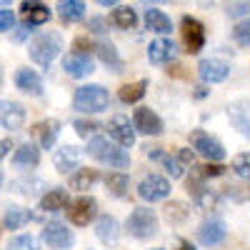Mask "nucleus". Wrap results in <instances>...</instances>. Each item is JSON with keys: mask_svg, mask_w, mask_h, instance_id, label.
I'll return each mask as SVG.
<instances>
[{"mask_svg": "<svg viewBox=\"0 0 250 250\" xmlns=\"http://www.w3.org/2000/svg\"><path fill=\"white\" fill-rule=\"evenodd\" d=\"M60 50H62V38H60V33H43V35H38L33 43H30V48H28L30 60L38 62V65H43V68L50 65V62L58 58Z\"/></svg>", "mask_w": 250, "mask_h": 250, "instance_id": "3", "label": "nucleus"}, {"mask_svg": "<svg viewBox=\"0 0 250 250\" xmlns=\"http://www.w3.org/2000/svg\"><path fill=\"white\" fill-rule=\"evenodd\" d=\"M13 25H15V15H13V10H8V8H0V33L10 30Z\"/></svg>", "mask_w": 250, "mask_h": 250, "instance_id": "42", "label": "nucleus"}, {"mask_svg": "<svg viewBox=\"0 0 250 250\" xmlns=\"http://www.w3.org/2000/svg\"><path fill=\"white\" fill-rule=\"evenodd\" d=\"M225 235H228V230H225L223 220H205L198 230V240L203 245H218L225 240Z\"/></svg>", "mask_w": 250, "mask_h": 250, "instance_id": "17", "label": "nucleus"}, {"mask_svg": "<svg viewBox=\"0 0 250 250\" xmlns=\"http://www.w3.org/2000/svg\"><path fill=\"white\" fill-rule=\"evenodd\" d=\"M110 105V95L103 85H83L73 95V108L80 113H100Z\"/></svg>", "mask_w": 250, "mask_h": 250, "instance_id": "2", "label": "nucleus"}, {"mask_svg": "<svg viewBox=\"0 0 250 250\" xmlns=\"http://www.w3.org/2000/svg\"><path fill=\"white\" fill-rule=\"evenodd\" d=\"M25 123V110L20 103L13 100H0V125L5 130H20Z\"/></svg>", "mask_w": 250, "mask_h": 250, "instance_id": "10", "label": "nucleus"}, {"mask_svg": "<svg viewBox=\"0 0 250 250\" xmlns=\"http://www.w3.org/2000/svg\"><path fill=\"white\" fill-rule=\"evenodd\" d=\"M165 218H168V223H183L188 218V205L185 203H168L165 205Z\"/></svg>", "mask_w": 250, "mask_h": 250, "instance_id": "34", "label": "nucleus"}, {"mask_svg": "<svg viewBox=\"0 0 250 250\" xmlns=\"http://www.w3.org/2000/svg\"><path fill=\"white\" fill-rule=\"evenodd\" d=\"M233 170L243 180H250V153H240V155L233 158Z\"/></svg>", "mask_w": 250, "mask_h": 250, "instance_id": "36", "label": "nucleus"}, {"mask_svg": "<svg viewBox=\"0 0 250 250\" xmlns=\"http://www.w3.org/2000/svg\"><path fill=\"white\" fill-rule=\"evenodd\" d=\"M250 10V3H235V5H228V15L230 18H238V15H243V13H248Z\"/></svg>", "mask_w": 250, "mask_h": 250, "instance_id": "43", "label": "nucleus"}, {"mask_svg": "<svg viewBox=\"0 0 250 250\" xmlns=\"http://www.w3.org/2000/svg\"><path fill=\"white\" fill-rule=\"evenodd\" d=\"M233 38L238 45H250V18L240 20V23L233 28Z\"/></svg>", "mask_w": 250, "mask_h": 250, "instance_id": "37", "label": "nucleus"}, {"mask_svg": "<svg viewBox=\"0 0 250 250\" xmlns=\"http://www.w3.org/2000/svg\"><path fill=\"white\" fill-rule=\"evenodd\" d=\"M163 165L168 168L170 178H180V175H183V168H185V165H183L178 158H173V155H163Z\"/></svg>", "mask_w": 250, "mask_h": 250, "instance_id": "40", "label": "nucleus"}, {"mask_svg": "<svg viewBox=\"0 0 250 250\" xmlns=\"http://www.w3.org/2000/svg\"><path fill=\"white\" fill-rule=\"evenodd\" d=\"M88 28H90L93 33H100V35H103V33L108 30V23H105V20H103V18H93Z\"/></svg>", "mask_w": 250, "mask_h": 250, "instance_id": "44", "label": "nucleus"}, {"mask_svg": "<svg viewBox=\"0 0 250 250\" xmlns=\"http://www.w3.org/2000/svg\"><path fill=\"white\" fill-rule=\"evenodd\" d=\"M73 128H75V133H78L80 138H90L95 130H100V125L93 123V120H75Z\"/></svg>", "mask_w": 250, "mask_h": 250, "instance_id": "39", "label": "nucleus"}, {"mask_svg": "<svg viewBox=\"0 0 250 250\" xmlns=\"http://www.w3.org/2000/svg\"><path fill=\"white\" fill-rule=\"evenodd\" d=\"M28 33H30V25H28V23L18 25V28H15V35H13V40H15V43H20V40H25V38H28Z\"/></svg>", "mask_w": 250, "mask_h": 250, "instance_id": "45", "label": "nucleus"}, {"mask_svg": "<svg viewBox=\"0 0 250 250\" xmlns=\"http://www.w3.org/2000/svg\"><path fill=\"white\" fill-rule=\"evenodd\" d=\"M8 250H38V243H35L33 235H18V238L10 240Z\"/></svg>", "mask_w": 250, "mask_h": 250, "instance_id": "38", "label": "nucleus"}, {"mask_svg": "<svg viewBox=\"0 0 250 250\" xmlns=\"http://www.w3.org/2000/svg\"><path fill=\"white\" fill-rule=\"evenodd\" d=\"M68 220L73 223V225H90V220L98 215V200L95 198H88V195H83V198H78V200H73L70 205H68Z\"/></svg>", "mask_w": 250, "mask_h": 250, "instance_id": "6", "label": "nucleus"}, {"mask_svg": "<svg viewBox=\"0 0 250 250\" xmlns=\"http://www.w3.org/2000/svg\"><path fill=\"white\" fill-rule=\"evenodd\" d=\"M155 250H163V248H155Z\"/></svg>", "mask_w": 250, "mask_h": 250, "instance_id": "50", "label": "nucleus"}, {"mask_svg": "<svg viewBox=\"0 0 250 250\" xmlns=\"http://www.w3.org/2000/svg\"><path fill=\"white\" fill-rule=\"evenodd\" d=\"M88 155L100 160V163H105V165H110V168H128L130 165V155L125 153L120 145L110 143L108 138H93L88 143Z\"/></svg>", "mask_w": 250, "mask_h": 250, "instance_id": "1", "label": "nucleus"}, {"mask_svg": "<svg viewBox=\"0 0 250 250\" xmlns=\"http://www.w3.org/2000/svg\"><path fill=\"white\" fill-rule=\"evenodd\" d=\"M20 8H23L25 23H28L30 28H33V25H43V23H48V20H50V10H48L43 3H23Z\"/></svg>", "mask_w": 250, "mask_h": 250, "instance_id": "27", "label": "nucleus"}, {"mask_svg": "<svg viewBox=\"0 0 250 250\" xmlns=\"http://www.w3.org/2000/svg\"><path fill=\"white\" fill-rule=\"evenodd\" d=\"M190 145H193L195 153H200L203 158L213 160V163H218V160L225 158V150H223L220 140H215L213 135H208L205 130H193L190 133Z\"/></svg>", "mask_w": 250, "mask_h": 250, "instance_id": "5", "label": "nucleus"}, {"mask_svg": "<svg viewBox=\"0 0 250 250\" xmlns=\"http://www.w3.org/2000/svg\"><path fill=\"white\" fill-rule=\"evenodd\" d=\"M58 15L65 23H78V20L85 18V3H80V0H62L58 5Z\"/></svg>", "mask_w": 250, "mask_h": 250, "instance_id": "26", "label": "nucleus"}, {"mask_svg": "<svg viewBox=\"0 0 250 250\" xmlns=\"http://www.w3.org/2000/svg\"><path fill=\"white\" fill-rule=\"evenodd\" d=\"M225 198H230L235 203H248L250 200V185H228Z\"/></svg>", "mask_w": 250, "mask_h": 250, "instance_id": "35", "label": "nucleus"}, {"mask_svg": "<svg viewBox=\"0 0 250 250\" xmlns=\"http://www.w3.org/2000/svg\"><path fill=\"white\" fill-rule=\"evenodd\" d=\"M30 218H33L30 210L18 208V205H10L8 210H5V228H8V230H18V228H23Z\"/></svg>", "mask_w": 250, "mask_h": 250, "instance_id": "32", "label": "nucleus"}, {"mask_svg": "<svg viewBox=\"0 0 250 250\" xmlns=\"http://www.w3.org/2000/svg\"><path fill=\"white\" fill-rule=\"evenodd\" d=\"M53 163L60 173H70V170H78V163H80V150L75 145H62L60 150H55L53 155Z\"/></svg>", "mask_w": 250, "mask_h": 250, "instance_id": "19", "label": "nucleus"}, {"mask_svg": "<svg viewBox=\"0 0 250 250\" xmlns=\"http://www.w3.org/2000/svg\"><path fill=\"white\" fill-rule=\"evenodd\" d=\"M62 70H65L70 78H85L93 73V58L85 53H68L62 58Z\"/></svg>", "mask_w": 250, "mask_h": 250, "instance_id": "13", "label": "nucleus"}, {"mask_svg": "<svg viewBox=\"0 0 250 250\" xmlns=\"http://www.w3.org/2000/svg\"><path fill=\"white\" fill-rule=\"evenodd\" d=\"M198 73L205 83H223L228 75H230V65L218 60V58H205V60H200Z\"/></svg>", "mask_w": 250, "mask_h": 250, "instance_id": "14", "label": "nucleus"}, {"mask_svg": "<svg viewBox=\"0 0 250 250\" xmlns=\"http://www.w3.org/2000/svg\"><path fill=\"white\" fill-rule=\"evenodd\" d=\"M105 185H108V193L113 198H125L128 195V188H130V178L125 173H110L105 178Z\"/></svg>", "mask_w": 250, "mask_h": 250, "instance_id": "31", "label": "nucleus"}, {"mask_svg": "<svg viewBox=\"0 0 250 250\" xmlns=\"http://www.w3.org/2000/svg\"><path fill=\"white\" fill-rule=\"evenodd\" d=\"M125 228H128V233L138 240H145L158 233V215L150 210V208H135V210L128 215L125 220Z\"/></svg>", "mask_w": 250, "mask_h": 250, "instance_id": "4", "label": "nucleus"}, {"mask_svg": "<svg viewBox=\"0 0 250 250\" xmlns=\"http://www.w3.org/2000/svg\"><path fill=\"white\" fill-rule=\"evenodd\" d=\"M200 173V178L205 180V178H220L223 173H225V168H223V165H215V163H208V165H203V168H198Z\"/></svg>", "mask_w": 250, "mask_h": 250, "instance_id": "41", "label": "nucleus"}, {"mask_svg": "<svg viewBox=\"0 0 250 250\" xmlns=\"http://www.w3.org/2000/svg\"><path fill=\"white\" fill-rule=\"evenodd\" d=\"M180 23H183V43H185L188 53H190V55L200 53L203 45H205L203 23H200V20H195V18H190V15H183Z\"/></svg>", "mask_w": 250, "mask_h": 250, "instance_id": "7", "label": "nucleus"}, {"mask_svg": "<svg viewBox=\"0 0 250 250\" xmlns=\"http://www.w3.org/2000/svg\"><path fill=\"white\" fill-rule=\"evenodd\" d=\"M10 150H13V140L10 138H3V140H0V160H3Z\"/></svg>", "mask_w": 250, "mask_h": 250, "instance_id": "47", "label": "nucleus"}, {"mask_svg": "<svg viewBox=\"0 0 250 250\" xmlns=\"http://www.w3.org/2000/svg\"><path fill=\"white\" fill-rule=\"evenodd\" d=\"M178 160H180L183 165H193V163H195V155L188 150V148H183V150L178 153Z\"/></svg>", "mask_w": 250, "mask_h": 250, "instance_id": "46", "label": "nucleus"}, {"mask_svg": "<svg viewBox=\"0 0 250 250\" xmlns=\"http://www.w3.org/2000/svg\"><path fill=\"white\" fill-rule=\"evenodd\" d=\"M228 118L233 128L240 130L245 138H250V100H235L228 105Z\"/></svg>", "mask_w": 250, "mask_h": 250, "instance_id": "15", "label": "nucleus"}, {"mask_svg": "<svg viewBox=\"0 0 250 250\" xmlns=\"http://www.w3.org/2000/svg\"><path fill=\"white\" fill-rule=\"evenodd\" d=\"M68 205H70V198L62 188H50V190L40 198V210H45V213H58L62 208L68 210Z\"/></svg>", "mask_w": 250, "mask_h": 250, "instance_id": "20", "label": "nucleus"}, {"mask_svg": "<svg viewBox=\"0 0 250 250\" xmlns=\"http://www.w3.org/2000/svg\"><path fill=\"white\" fill-rule=\"evenodd\" d=\"M138 195L143 200H163V198H168L170 195V183L160 178V175H148V178H143L140 185H138Z\"/></svg>", "mask_w": 250, "mask_h": 250, "instance_id": "8", "label": "nucleus"}, {"mask_svg": "<svg viewBox=\"0 0 250 250\" xmlns=\"http://www.w3.org/2000/svg\"><path fill=\"white\" fill-rule=\"evenodd\" d=\"M13 188H15V193H20V195H38L35 188H40V190H50L43 180H18V183H13Z\"/></svg>", "mask_w": 250, "mask_h": 250, "instance_id": "33", "label": "nucleus"}, {"mask_svg": "<svg viewBox=\"0 0 250 250\" xmlns=\"http://www.w3.org/2000/svg\"><path fill=\"white\" fill-rule=\"evenodd\" d=\"M108 130H110V138L120 145V148H130L135 143V128L125 115H113L110 123H108Z\"/></svg>", "mask_w": 250, "mask_h": 250, "instance_id": "9", "label": "nucleus"}, {"mask_svg": "<svg viewBox=\"0 0 250 250\" xmlns=\"http://www.w3.org/2000/svg\"><path fill=\"white\" fill-rule=\"evenodd\" d=\"M175 58V43L168 38H158L150 43L148 48V60L153 62V65H163V62H168Z\"/></svg>", "mask_w": 250, "mask_h": 250, "instance_id": "16", "label": "nucleus"}, {"mask_svg": "<svg viewBox=\"0 0 250 250\" xmlns=\"http://www.w3.org/2000/svg\"><path fill=\"white\" fill-rule=\"evenodd\" d=\"M13 163L18 165V168H35V165L40 163V150H38V145L23 143V145H20V148L15 150Z\"/></svg>", "mask_w": 250, "mask_h": 250, "instance_id": "25", "label": "nucleus"}, {"mask_svg": "<svg viewBox=\"0 0 250 250\" xmlns=\"http://www.w3.org/2000/svg\"><path fill=\"white\" fill-rule=\"evenodd\" d=\"M35 133H38V138H40V148L50 150L53 145H55V140H58L60 123H58L55 118H45L43 123H38V125H35Z\"/></svg>", "mask_w": 250, "mask_h": 250, "instance_id": "22", "label": "nucleus"}, {"mask_svg": "<svg viewBox=\"0 0 250 250\" xmlns=\"http://www.w3.org/2000/svg\"><path fill=\"white\" fill-rule=\"evenodd\" d=\"M98 170L93 168H78L73 175H70V188L73 190H90V185L98 183Z\"/></svg>", "mask_w": 250, "mask_h": 250, "instance_id": "30", "label": "nucleus"}, {"mask_svg": "<svg viewBox=\"0 0 250 250\" xmlns=\"http://www.w3.org/2000/svg\"><path fill=\"white\" fill-rule=\"evenodd\" d=\"M95 235L100 243H105V245H113L120 235V228H118V220L113 215H100L98 223H95Z\"/></svg>", "mask_w": 250, "mask_h": 250, "instance_id": "21", "label": "nucleus"}, {"mask_svg": "<svg viewBox=\"0 0 250 250\" xmlns=\"http://www.w3.org/2000/svg\"><path fill=\"white\" fill-rule=\"evenodd\" d=\"M145 90H148V80H135V83L123 85L120 93H118V98H120V103L130 105V103H138V100L145 95Z\"/></svg>", "mask_w": 250, "mask_h": 250, "instance_id": "29", "label": "nucleus"}, {"mask_svg": "<svg viewBox=\"0 0 250 250\" xmlns=\"http://www.w3.org/2000/svg\"><path fill=\"white\" fill-rule=\"evenodd\" d=\"M15 85L18 90H23L28 95H40L43 93V80H40V75L30 68H20L15 73Z\"/></svg>", "mask_w": 250, "mask_h": 250, "instance_id": "18", "label": "nucleus"}, {"mask_svg": "<svg viewBox=\"0 0 250 250\" xmlns=\"http://www.w3.org/2000/svg\"><path fill=\"white\" fill-rule=\"evenodd\" d=\"M135 23H138V15L128 5H120L110 13V25H115L120 30H130V28H135Z\"/></svg>", "mask_w": 250, "mask_h": 250, "instance_id": "28", "label": "nucleus"}, {"mask_svg": "<svg viewBox=\"0 0 250 250\" xmlns=\"http://www.w3.org/2000/svg\"><path fill=\"white\" fill-rule=\"evenodd\" d=\"M0 185H3V173H0Z\"/></svg>", "mask_w": 250, "mask_h": 250, "instance_id": "49", "label": "nucleus"}, {"mask_svg": "<svg viewBox=\"0 0 250 250\" xmlns=\"http://www.w3.org/2000/svg\"><path fill=\"white\" fill-rule=\"evenodd\" d=\"M73 240H75L73 233H70L62 223H48V225L43 228V243L50 245V248H55V250H65V248H70Z\"/></svg>", "mask_w": 250, "mask_h": 250, "instance_id": "11", "label": "nucleus"}, {"mask_svg": "<svg viewBox=\"0 0 250 250\" xmlns=\"http://www.w3.org/2000/svg\"><path fill=\"white\" fill-rule=\"evenodd\" d=\"M95 53H98V58L105 62L113 73H123V60H120V55H118L113 43H108V40H98V43H95Z\"/></svg>", "mask_w": 250, "mask_h": 250, "instance_id": "23", "label": "nucleus"}, {"mask_svg": "<svg viewBox=\"0 0 250 250\" xmlns=\"http://www.w3.org/2000/svg\"><path fill=\"white\" fill-rule=\"evenodd\" d=\"M133 128L143 135H160L163 133V120L150 108H138L133 115Z\"/></svg>", "mask_w": 250, "mask_h": 250, "instance_id": "12", "label": "nucleus"}, {"mask_svg": "<svg viewBox=\"0 0 250 250\" xmlns=\"http://www.w3.org/2000/svg\"><path fill=\"white\" fill-rule=\"evenodd\" d=\"M178 250H195V248L188 243V240H180V248H178Z\"/></svg>", "mask_w": 250, "mask_h": 250, "instance_id": "48", "label": "nucleus"}, {"mask_svg": "<svg viewBox=\"0 0 250 250\" xmlns=\"http://www.w3.org/2000/svg\"><path fill=\"white\" fill-rule=\"evenodd\" d=\"M145 28L153 30V33L165 35V33H170V30H173V23H170V18L165 15L163 10H158V8H148V10H145Z\"/></svg>", "mask_w": 250, "mask_h": 250, "instance_id": "24", "label": "nucleus"}]
</instances>
